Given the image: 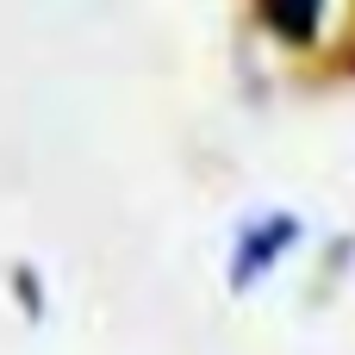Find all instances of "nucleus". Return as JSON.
Masks as SVG:
<instances>
[{
  "mask_svg": "<svg viewBox=\"0 0 355 355\" xmlns=\"http://www.w3.org/2000/svg\"><path fill=\"white\" fill-rule=\"evenodd\" d=\"M300 237H306V218L287 212V206L243 218L237 237H231V256H225V287H231V293H256V287L300 250Z\"/></svg>",
  "mask_w": 355,
  "mask_h": 355,
  "instance_id": "f257e3e1",
  "label": "nucleus"
},
{
  "mask_svg": "<svg viewBox=\"0 0 355 355\" xmlns=\"http://www.w3.org/2000/svg\"><path fill=\"white\" fill-rule=\"evenodd\" d=\"M250 12H256V25H262L275 44H287V50H318L324 19H331V0H250Z\"/></svg>",
  "mask_w": 355,
  "mask_h": 355,
  "instance_id": "f03ea898",
  "label": "nucleus"
},
{
  "mask_svg": "<svg viewBox=\"0 0 355 355\" xmlns=\"http://www.w3.org/2000/svg\"><path fill=\"white\" fill-rule=\"evenodd\" d=\"M6 287H12V300H19V318H25V324H44L50 300H44V281H37V268H31V262H12Z\"/></svg>",
  "mask_w": 355,
  "mask_h": 355,
  "instance_id": "7ed1b4c3",
  "label": "nucleus"
}]
</instances>
